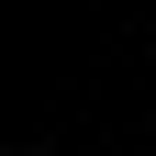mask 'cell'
<instances>
[{
	"instance_id": "6da1fadb",
	"label": "cell",
	"mask_w": 156,
	"mask_h": 156,
	"mask_svg": "<svg viewBox=\"0 0 156 156\" xmlns=\"http://www.w3.org/2000/svg\"><path fill=\"white\" fill-rule=\"evenodd\" d=\"M11 156H45V145H11Z\"/></svg>"
}]
</instances>
